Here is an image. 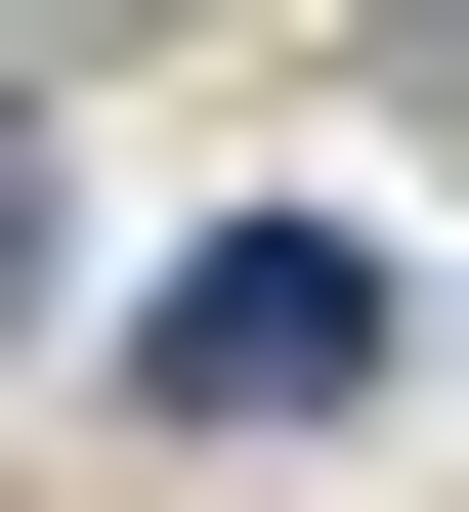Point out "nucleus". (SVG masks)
<instances>
[{
	"label": "nucleus",
	"instance_id": "nucleus-1",
	"mask_svg": "<svg viewBox=\"0 0 469 512\" xmlns=\"http://www.w3.org/2000/svg\"><path fill=\"white\" fill-rule=\"evenodd\" d=\"M342 384H384V256L342 214H214L171 256V427H342Z\"/></svg>",
	"mask_w": 469,
	"mask_h": 512
},
{
	"label": "nucleus",
	"instance_id": "nucleus-2",
	"mask_svg": "<svg viewBox=\"0 0 469 512\" xmlns=\"http://www.w3.org/2000/svg\"><path fill=\"white\" fill-rule=\"evenodd\" d=\"M384 86H427V128H469V0H384Z\"/></svg>",
	"mask_w": 469,
	"mask_h": 512
}]
</instances>
